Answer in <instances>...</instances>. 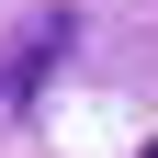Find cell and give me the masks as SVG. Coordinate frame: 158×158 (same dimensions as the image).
<instances>
[{
    "instance_id": "6da1fadb",
    "label": "cell",
    "mask_w": 158,
    "mask_h": 158,
    "mask_svg": "<svg viewBox=\"0 0 158 158\" xmlns=\"http://www.w3.org/2000/svg\"><path fill=\"white\" fill-rule=\"evenodd\" d=\"M68 45H79V23H68V11H34V23L0 45V124H23V113L45 102V79L68 68Z\"/></svg>"
}]
</instances>
